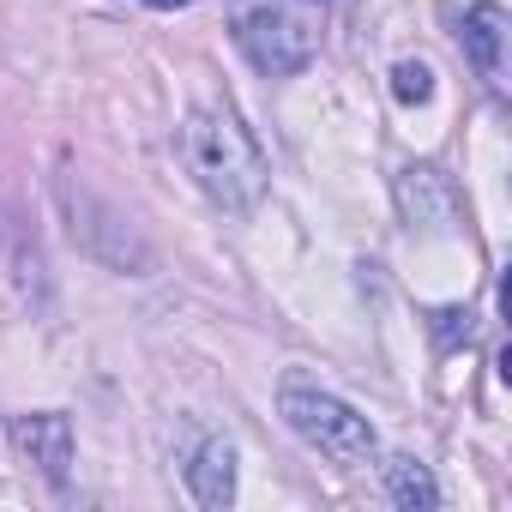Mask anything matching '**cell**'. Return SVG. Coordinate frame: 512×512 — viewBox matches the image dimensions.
Masks as SVG:
<instances>
[{"label": "cell", "instance_id": "cell-8", "mask_svg": "<svg viewBox=\"0 0 512 512\" xmlns=\"http://www.w3.org/2000/svg\"><path fill=\"white\" fill-rule=\"evenodd\" d=\"M386 488H392V500L404 506V512H434L440 506V488H434V476H428V464H416V458H386Z\"/></svg>", "mask_w": 512, "mask_h": 512}, {"label": "cell", "instance_id": "cell-2", "mask_svg": "<svg viewBox=\"0 0 512 512\" xmlns=\"http://www.w3.org/2000/svg\"><path fill=\"white\" fill-rule=\"evenodd\" d=\"M278 416L290 422L296 440H308V446L326 452L332 464H368V458L380 452L368 416H356L344 398L320 392L308 374H284V386H278Z\"/></svg>", "mask_w": 512, "mask_h": 512}, {"label": "cell", "instance_id": "cell-3", "mask_svg": "<svg viewBox=\"0 0 512 512\" xmlns=\"http://www.w3.org/2000/svg\"><path fill=\"white\" fill-rule=\"evenodd\" d=\"M235 43L266 79H296L314 61V31L296 13L272 7V0H253V7L235 13Z\"/></svg>", "mask_w": 512, "mask_h": 512}, {"label": "cell", "instance_id": "cell-11", "mask_svg": "<svg viewBox=\"0 0 512 512\" xmlns=\"http://www.w3.org/2000/svg\"><path fill=\"white\" fill-rule=\"evenodd\" d=\"M145 7H157V13H175V7H193V0H145Z\"/></svg>", "mask_w": 512, "mask_h": 512}, {"label": "cell", "instance_id": "cell-1", "mask_svg": "<svg viewBox=\"0 0 512 512\" xmlns=\"http://www.w3.org/2000/svg\"><path fill=\"white\" fill-rule=\"evenodd\" d=\"M181 157L193 169V181L223 205V211H247L266 193V157L253 145V133L229 115V109H193L181 127Z\"/></svg>", "mask_w": 512, "mask_h": 512}, {"label": "cell", "instance_id": "cell-6", "mask_svg": "<svg viewBox=\"0 0 512 512\" xmlns=\"http://www.w3.org/2000/svg\"><path fill=\"white\" fill-rule=\"evenodd\" d=\"M458 43H464L470 67L500 91V85H506V13L494 7V0H482V7H470V13H464Z\"/></svg>", "mask_w": 512, "mask_h": 512}, {"label": "cell", "instance_id": "cell-9", "mask_svg": "<svg viewBox=\"0 0 512 512\" xmlns=\"http://www.w3.org/2000/svg\"><path fill=\"white\" fill-rule=\"evenodd\" d=\"M392 91H398V103H428L434 97V73L422 61H398L392 67Z\"/></svg>", "mask_w": 512, "mask_h": 512}, {"label": "cell", "instance_id": "cell-7", "mask_svg": "<svg viewBox=\"0 0 512 512\" xmlns=\"http://www.w3.org/2000/svg\"><path fill=\"white\" fill-rule=\"evenodd\" d=\"M187 488L199 506H229L235 500V446L229 440H205L187 464Z\"/></svg>", "mask_w": 512, "mask_h": 512}, {"label": "cell", "instance_id": "cell-5", "mask_svg": "<svg viewBox=\"0 0 512 512\" xmlns=\"http://www.w3.org/2000/svg\"><path fill=\"white\" fill-rule=\"evenodd\" d=\"M13 440H19V452L61 488L67 482V464H73V422L61 416V410H37V416H19L13 422Z\"/></svg>", "mask_w": 512, "mask_h": 512}, {"label": "cell", "instance_id": "cell-4", "mask_svg": "<svg viewBox=\"0 0 512 512\" xmlns=\"http://www.w3.org/2000/svg\"><path fill=\"white\" fill-rule=\"evenodd\" d=\"M398 205H404L410 229H452V217H458V193L434 163H410L398 175Z\"/></svg>", "mask_w": 512, "mask_h": 512}, {"label": "cell", "instance_id": "cell-10", "mask_svg": "<svg viewBox=\"0 0 512 512\" xmlns=\"http://www.w3.org/2000/svg\"><path fill=\"white\" fill-rule=\"evenodd\" d=\"M428 332H434V344H440V350H452L458 338H470V314L440 308V314H428Z\"/></svg>", "mask_w": 512, "mask_h": 512}]
</instances>
